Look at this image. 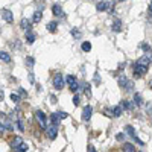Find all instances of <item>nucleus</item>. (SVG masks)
I'll use <instances>...</instances> for the list:
<instances>
[{"instance_id": "1", "label": "nucleus", "mask_w": 152, "mask_h": 152, "mask_svg": "<svg viewBox=\"0 0 152 152\" xmlns=\"http://www.w3.org/2000/svg\"><path fill=\"white\" fill-rule=\"evenodd\" d=\"M35 117L38 120V123H40V126L43 129H47V119H46V114L41 111V110H37L35 111Z\"/></svg>"}, {"instance_id": "2", "label": "nucleus", "mask_w": 152, "mask_h": 152, "mask_svg": "<svg viewBox=\"0 0 152 152\" xmlns=\"http://www.w3.org/2000/svg\"><path fill=\"white\" fill-rule=\"evenodd\" d=\"M53 87L56 88V90H62L64 88V76H62L61 73H56L55 78H53Z\"/></svg>"}, {"instance_id": "3", "label": "nucleus", "mask_w": 152, "mask_h": 152, "mask_svg": "<svg viewBox=\"0 0 152 152\" xmlns=\"http://www.w3.org/2000/svg\"><path fill=\"white\" fill-rule=\"evenodd\" d=\"M67 84H69V88L72 91H78L79 90V84H78V81H76V78L73 75H69L67 76Z\"/></svg>"}, {"instance_id": "4", "label": "nucleus", "mask_w": 152, "mask_h": 152, "mask_svg": "<svg viewBox=\"0 0 152 152\" xmlns=\"http://www.w3.org/2000/svg\"><path fill=\"white\" fill-rule=\"evenodd\" d=\"M125 129H126V132H128V134H129V137L132 138V140H134V142H137V143H138V145H140V146H143V145H145V143H143V142L140 140V138H138V137H137V134H135V131H134V128H132V126H131V125H126V128H125Z\"/></svg>"}, {"instance_id": "5", "label": "nucleus", "mask_w": 152, "mask_h": 152, "mask_svg": "<svg viewBox=\"0 0 152 152\" xmlns=\"http://www.w3.org/2000/svg\"><path fill=\"white\" fill-rule=\"evenodd\" d=\"M91 114H93L91 105H85V107L82 108V120H84V122H88V120L91 119Z\"/></svg>"}, {"instance_id": "6", "label": "nucleus", "mask_w": 152, "mask_h": 152, "mask_svg": "<svg viewBox=\"0 0 152 152\" xmlns=\"http://www.w3.org/2000/svg\"><path fill=\"white\" fill-rule=\"evenodd\" d=\"M146 73H148V67L140 66V64H135L134 66V75L137 76V78H142V76H145Z\"/></svg>"}, {"instance_id": "7", "label": "nucleus", "mask_w": 152, "mask_h": 152, "mask_svg": "<svg viewBox=\"0 0 152 152\" xmlns=\"http://www.w3.org/2000/svg\"><path fill=\"white\" fill-rule=\"evenodd\" d=\"M105 113L110 114V116H113V117H120L122 113H123V108L122 107H114L113 110H105Z\"/></svg>"}, {"instance_id": "8", "label": "nucleus", "mask_w": 152, "mask_h": 152, "mask_svg": "<svg viewBox=\"0 0 152 152\" xmlns=\"http://www.w3.org/2000/svg\"><path fill=\"white\" fill-rule=\"evenodd\" d=\"M56 135H58V128H56V126H53V125H50L49 128H47V137L50 138V140H55Z\"/></svg>"}, {"instance_id": "9", "label": "nucleus", "mask_w": 152, "mask_h": 152, "mask_svg": "<svg viewBox=\"0 0 152 152\" xmlns=\"http://www.w3.org/2000/svg\"><path fill=\"white\" fill-rule=\"evenodd\" d=\"M151 62H152V59L145 53L142 58H138L137 59V62H135V64H140V66H145V67H149V64H151Z\"/></svg>"}, {"instance_id": "10", "label": "nucleus", "mask_w": 152, "mask_h": 152, "mask_svg": "<svg viewBox=\"0 0 152 152\" xmlns=\"http://www.w3.org/2000/svg\"><path fill=\"white\" fill-rule=\"evenodd\" d=\"M2 18L8 23H12L14 21V17H12V12L9 9H2Z\"/></svg>"}, {"instance_id": "11", "label": "nucleus", "mask_w": 152, "mask_h": 152, "mask_svg": "<svg viewBox=\"0 0 152 152\" xmlns=\"http://www.w3.org/2000/svg\"><path fill=\"white\" fill-rule=\"evenodd\" d=\"M110 6H114V2H97V5H96V9L97 11H105L107 8H110Z\"/></svg>"}, {"instance_id": "12", "label": "nucleus", "mask_w": 152, "mask_h": 152, "mask_svg": "<svg viewBox=\"0 0 152 152\" xmlns=\"http://www.w3.org/2000/svg\"><path fill=\"white\" fill-rule=\"evenodd\" d=\"M52 11H53V14H55L56 17H64V15H66L64 11H62V8H61L59 5H53V6H52Z\"/></svg>"}, {"instance_id": "13", "label": "nucleus", "mask_w": 152, "mask_h": 152, "mask_svg": "<svg viewBox=\"0 0 152 152\" xmlns=\"http://www.w3.org/2000/svg\"><path fill=\"white\" fill-rule=\"evenodd\" d=\"M20 28L21 29H24V31H31V21L28 20V18H21V21H20Z\"/></svg>"}, {"instance_id": "14", "label": "nucleus", "mask_w": 152, "mask_h": 152, "mask_svg": "<svg viewBox=\"0 0 152 152\" xmlns=\"http://www.w3.org/2000/svg\"><path fill=\"white\" fill-rule=\"evenodd\" d=\"M122 152H137V149L132 143H125L122 148Z\"/></svg>"}, {"instance_id": "15", "label": "nucleus", "mask_w": 152, "mask_h": 152, "mask_svg": "<svg viewBox=\"0 0 152 152\" xmlns=\"http://www.w3.org/2000/svg\"><path fill=\"white\" fill-rule=\"evenodd\" d=\"M50 120H52V125H53V126H56V128H58V125H59L61 119H59V116H58L56 113H52V116H50Z\"/></svg>"}, {"instance_id": "16", "label": "nucleus", "mask_w": 152, "mask_h": 152, "mask_svg": "<svg viewBox=\"0 0 152 152\" xmlns=\"http://www.w3.org/2000/svg\"><path fill=\"white\" fill-rule=\"evenodd\" d=\"M111 29H113L114 32H120V31H122V21H120V20H116V21L113 23Z\"/></svg>"}, {"instance_id": "17", "label": "nucleus", "mask_w": 152, "mask_h": 152, "mask_svg": "<svg viewBox=\"0 0 152 152\" xmlns=\"http://www.w3.org/2000/svg\"><path fill=\"white\" fill-rule=\"evenodd\" d=\"M26 41H28L29 44H32V43L35 41V34H34L32 31H28V32H26Z\"/></svg>"}, {"instance_id": "18", "label": "nucleus", "mask_w": 152, "mask_h": 152, "mask_svg": "<svg viewBox=\"0 0 152 152\" xmlns=\"http://www.w3.org/2000/svg\"><path fill=\"white\" fill-rule=\"evenodd\" d=\"M134 104H135L137 107H140V105L143 104V99H142V94H138V93H135V94H134Z\"/></svg>"}, {"instance_id": "19", "label": "nucleus", "mask_w": 152, "mask_h": 152, "mask_svg": "<svg viewBox=\"0 0 152 152\" xmlns=\"http://www.w3.org/2000/svg\"><path fill=\"white\" fill-rule=\"evenodd\" d=\"M43 18V14H41V11H37L35 14H34V17H32V21L34 23H40V20Z\"/></svg>"}, {"instance_id": "20", "label": "nucleus", "mask_w": 152, "mask_h": 152, "mask_svg": "<svg viewBox=\"0 0 152 152\" xmlns=\"http://www.w3.org/2000/svg\"><path fill=\"white\" fill-rule=\"evenodd\" d=\"M122 108H125V110H128V111H131L134 107H132V104L129 102V100H122V105H120Z\"/></svg>"}, {"instance_id": "21", "label": "nucleus", "mask_w": 152, "mask_h": 152, "mask_svg": "<svg viewBox=\"0 0 152 152\" xmlns=\"http://www.w3.org/2000/svg\"><path fill=\"white\" fill-rule=\"evenodd\" d=\"M0 58H2L3 62H11V56L8 55V52H5V50H2V52H0Z\"/></svg>"}, {"instance_id": "22", "label": "nucleus", "mask_w": 152, "mask_h": 152, "mask_svg": "<svg viewBox=\"0 0 152 152\" xmlns=\"http://www.w3.org/2000/svg\"><path fill=\"white\" fill-rule=\"evenodd\" d=\"M56 26H58L56 21H50V23H47V31L49 32H55L56 31Z\"/></svg>"}, {"instance_id": "23", "label": "nucleus", "mask_w": 152, "mask_h": 152, "mask_svg": "<svg viewBox=\"0 0 152 152\" xmlns=\"http://www.w3.org/2000/svg\"><path fill=\"white\" fill-rule=\"evenodd\" d=\"M81 49L84 50V52H90V50H91V43L90 41H84L82 46H81Z\"/></svg>"}, {"instance_id": "24", "label": "nucleus", "mask_w": 152, "mask_h": 152, "mask_svg": "<svg viewBox=\"0 0 152 152\" xmlns=\"http://www.w3.org/2000/svg\"><path fill=\"white\" fill-rule=\"evenodd\" d=\"M14 151H15V152H26V151H28V145H26V143H21V145L17 146Z\"/></svg>"}, {"instance_id": "25", "label": "nucleus", "mask_w": 152, "mask_h": 152, "mask_svg": "<svg viewBox=\"0 0 152 152\" xmlns=\"http://www.w3.org/2000/svg\"><path fill=\"white\" fill-rule=\"evenodd\" d=\"M23 143V140H21V137H15V140L12 142V149H15L17 146H20Z\"/></svg>"}, {"instance_id": "26", "label": "nucleus", "mask_w": 152, "mask_h": 152, "mask_svg": "<svg viewBox=\"0 0 152 152\" xmlns=\"http://www.w3.org/2000/svg\"><path fill=\"white\" fill-rule=\"evenodd\" d=\"M132 88H134V82H132V81H128V82L125 84V90H126V91H131Z\"/></svg>"}, {"instance_id": "27", "label": "nucleus", "mask_w": 152, "mask_h": 152, "mask_svg": "<svg viewBox=\"0 0 152 152\" xmlns=\"http://www.w3.org/2000/svg\"><path fill=\"white\" fill-rule=\"evenodd\" d=\"M56 114L59 116V119H61V120H64V119H67V117H69V114H67L66 111H56Z\"/></svg>"}, {"instance_id": "28", "label": "nucleus", "mask_w": 152, "mask_h": 152, "mask_svg": "<svg viewBox=\"0 0 152 152\" xmlns=\"http://www.w3.org/2000/svg\"><path fill=\"white\" fill-rule=\"evenodd\" d=\"M84 91H85L87 96H91V90H90V85L88 84H84Z\"/></svg>"}, {"instance_id": "29", "label": "nucleus", "mask_w": 152, "mask_h": 152, "mask_svg": "<svg viewBox=\"0 0 152 152\" xmlns=\"http://www.w3.org/2000/svg\"><path fill=\"white\" fill-rule=\"evenodd\" d=\"M79 104H81V102H79V96H78V94H76V96L73 97V105H75V107H78Z\"/></svg>"}, {"instance_id": "30", "label": "nucleus", "mask_w": 152, "mask_h": 152, "mask_svg": "<svg viewBox=\"0 0 152 152\" xmlns=\"http://www.w3.org/2000/svg\"><path fill=\"white\" fill-rule=\"evenodd\" d=\"M11 99L14 100V102H18V100H20V96L15 94V93H12V94H11Z\"/></svg>"}, {"instance_id": "31", "label": "nucleus", "mask_w": 152, "mask_h": 152, "mask_svg": "<svg viewBox=\"0 0 152 152\" xmlns=\"http://www.w3.org/2000/svg\"><path fill=\"white\" fill-rule=\"evenodd\" d=\"M26 62H28V66H29V67H32V66H34V58L28 56V58H26Z\"/></svg>"}, {"instance_id": "32", "label": "nucleus", "mask_w": 152, "mask_h": 152, "mask_svg": "<svg viewBox=\"0 0 152 152\" xmlns=\"http://www.w3.org/2000/svg\"><path fill=\"white\" fill-rule=\"evenodd\" d=\"M72 35L76 37V38H79V37H81V32H79V31H76V29H73V31H72Z\"/></svg>"}, {"instance_id": "33", "label": "nucleus", "mask_w": 152, "mask_h": 152, "mask_svg": "<svg viewBox=\"0 0 152 152\" xmlns=\"http://www.w3.org/2000/svg\"><path fill=\"white\" fill-rule=\"evenodd\" d=\"M17 126H18L20 131H24V126H23V122L21 120H17Z\"/></svg>"}, {"instance_id": "34", "label": "nucleus", "mask_w": 152, "mask_h": 152, "mask_svg": "<svg viewBox=\"0 0 152 152\" xmlns=\"http://www.w3.org/2000/svg\"><path fill=\"white\" fill-rule=\"evenodd\" d=\"M116 138H117V140H120V142H122V140H123V138H125V134H122V132H119V134L116 135Z\"/></svg>"}, {"instance_id": "35", "label": "nucleus", "mask_w": 152, "mask_h": 152, "mask_svg": "<svg viewBox=\"0 0 152 152\" xmlns=\"http://www.w3.org/2000/svg\"><path fill=\"white\" fill-rule=\"evenodd\" d=\"M20 94H21L23 97H26V96H28V94H26V91H24V90H23V88H20Z\"/></svg>"}, {"instance_id": "36", "label": "nucleus", "mask_w": 152, "mask_h": 152, "mask_svg": "<svg viewBox=\"0 0 152 152\" xmlns=\"http://www.w3.org/2000/svg\"><path fill=\"white\" fill-rule=\"evenodd\" d=\"M50 100H52V104H56V97L55 96H50Z\"/></svg>"}, {"instance_id": "37", "label": "nucleus", "mask_w": 152, "mask_h": 152, "mask_svg": "<svg viewBox=\"0 0 152 152\" xmlns=\"http://www.w3.org/2000/svg\"><path fill=\"white\" fill-rule=\"evenodd\" d=\"M88 152H96V149L93 146H88Z\"/></svg>"}, {"instance_id": "38", "label": "nucleus", "mask_w": 152, "mask_h": 152, "mask_svg": "<svg viewBox=\"0 0 152 152\" xmlns=\"http://www.w3.org/2000/svg\"><path fill=\"white\" fill-rule=\"evenodd\" d=\"M149 15H152V2L149 3Z\"/></svg>"}, {"instance_id": "39", "label": "nucleus", "mask_w": 152, "mask_h": 152, "mask_svg": "<svg viewBox=\"0 0 152 152\" xmlns=\"http://www.w3.org/2000/svg\"><path fill=\"white\" fill-rule=\"evenodd\" d=\"M149 85H151V88H152V81H151V82H149Z\"/></svg>"}]
</instances>
